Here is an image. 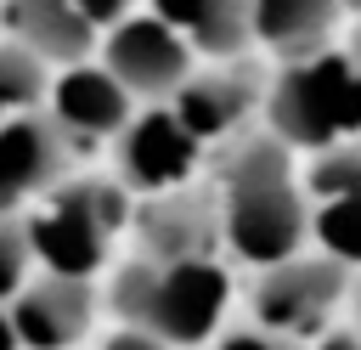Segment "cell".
<instances>
[{
  "mask_svg": "<svg viewBox=\"0 0 361 350\" xmlns=\"http://www.w3.org/2000/svg\"><path fill=\"white\" fill-rule=\"evenodd\" d=\"M231 299V277L214 260H180V265H158V260H124L107 282V305L124 327H147L164 344H203Z\"/></svg>",
  "mask_w": 361,
  "mask_h": 350,
  "instance_id": "6da1fadb",
  "label": "cell"
},
{
  "mask_svg": "<svg viewBox=\"0 0 361 350\" xmlns=\"http://www.w3.org/2000/svg\"><path fill=\"white\" fill-rule=\"evenodd\" d=\"M226 243L248 265H282L299 254L305 203L288 181V152L276 141H243L226 164V203H220Z\"/></svg>",
  "mask_w": 361,
  "mask_h": 350,
  "instance_id": "7a4b0ae2",
  "label": "cell"
},
{
  "mask_svg": "<svg viewBox=\"0 0 361 350\" xmlns=\"http://www.w3.org/2000/svg\"><path fill=\"white\" fill-rule=\"evenodd\" d=\"M130 220V198L118 181H62L23 226L34 260L56 277H96L113 231Z\"/></svg>",
  "mask_w": 361,
  "mask_h": 350,
  "instance_id": "3957f363",
  "label": "cell"
},
{
  "mask_svg": "<svg viewBox=\"0 0 361 350\" xmlns=\"http://www.w3.org/2000/svg\"><path fill=\"white\" fill-rule=\"evenodd\" d=\"M271 124L282 141H299V147H327L333 135L361 130V73H350V62L338 56L282 73L271 96Z\"/></svg>",
  "mask_w": 361,
  "mask_h": 350,
  "instance_id": "277c9868",
  "label": "cell"
},
{
  "mask_svg": "<svg viewBox=\"0 0 361 350\" xmlns=\"http://www.w3.org/2000/svg\"><path fill=\"white\" fill-rule=\"evenodd\" d=\"M73 158V135L51 119V113H23L0 124V220H17L23 203L51 198L68 175Z\"/></svg>",
  "mask_w": 361,
  "mask_h": 350,
  "instance_id": "5b68a950",
  "label": "cell"
},
{
  "mask_svg": "<svg viewBox=\"0 0 361 350\" xmlns=\"http://www.w3.org/2000/svg\"><path fill=\"white\" fill-rule=\"evenodd\" d=\"M344 294V265L333 260V254H322V260H282V265H271L265 277H259V288H254V316H259V333H276V339H288V333H310L327 310H333V299Z\"/></svg>",
  "mask_w": 361,
  "mask_h": 350,
  "instance_id": "8992f818",
  "label": "cell"
},
{
  "mask_svg": "<svg viewBox=\"0 0 361 350\" xmlns=\"http://www.w3.org/2000/svg\"><path fill=\"white\" fill-rule=\"evenodd\" d=\"M102 56H107V73L130 96H169V90H180L186 85V62H192L186 34H175L164 17H124L107 34Z\"/></svg>",
  "mask_w": 361,
  "mask_h": 350,
  "instance_id": "52a82bcc",
  "label": "cell"
},
{
  "mask_svg": "<svg viewBox=\"0 0 361 350\" xmlns=\"http://www.w3.org/2000/svg\"><path fill=\"white\" fill-rule=\"evenodd\" d=\"M96 305L102 299H96L90 277H56V271H45V277H34L6 305V316H11V327L23 339V350H73L90 333Z\"/></svg>",
  "mask_w": 361,
  "mask_h": 350,
  "instance_id": "ba28073f",
  "label": "cell"
},
{
  "mask_svg": "<svg viewBox=\"0 0 361 350\" xmlns=\"http://www.w3.org/2000/svg\"><path fill=\"white\" fill-rule=\"evenodd\" d=\"M192 158H197V135L164 107L130 119V130L118 135V181L147 198L180 192V181L192 175Z\"/></svg>",
  "mask_w": 361,
  "mask_h": 350,
  "instance_id": "9c48e42d",
  "label": "cell"
},
{
  "mask_svg": "<svg viewBox=\"0 0 361 350\" xmlns=\"http://www.w3.org/2000/svg\"><path fill=\"white\" fill-rule=\"evenodd\" d=\"M135 237H141V260L158 265H180V260H214V237H226L220 215L209 198L197 192H164L135 215Z\"/></svg>",
  "mask_w": 361,
  "mask_h": 350,
  "instance_id": "30bf717a",
  "label": "cell"
},
{
  "mask_svg": "<svg viewBox=\"0 0 361 350\" xmlns=\"http://www.w3.org/2000/svg\"><path fill=\"white\" fill-rule=\"evenodd\" d=\"M45 113L73 135H124L130 130V90L107 73V68H90V62H73L51 79V96H45Z\"/></svg>",
  "mask_w": 361,
  "mask_h": 350,
  "instance_id": "8fae6325",
  "label": "cell"
},
{
  "mask_svg": "<svg viewBox=\"0 0 361 350\" xmlns=\"http://www.w3.org/2000/svg\"><path fill=\"white\" fill-rule=\"evenodd\" d=\"M0 17H6V40L28 45L45 68L51 62L73 68L96 45V23L73 0H0Z\"/></svg>",
  "mask_w": 361,
  "mask_h": 350,
  "instance_id": "7c38bea8",
  "label": "cell"
},
{
  "mask_svg": "<svg viewBox=\"0 0 361 350\" xmlns=\"http://www.w3.org/2000/svg\"><path fill=\"white\" fill-rule=\"evenodd\" d=\"M152 17H164L175 34L197 40L203 51H237L254 28L248 0H152Z\"/></svg>",
  "mask_w": 361,
  "mask_h": 350,
  "instance_id": "4fadbf2b",
  "label": "cell"
},
{
  "mask_svg": "<svg viewBox=\"0 0 361 350\" xmlns=\"http://www.w3.org/2000/svg\"><path fill=\"white\" fill-rule=\"evenodd\" d=\"M243 107H248V79H226V73H214V79H186L180 96H175V119H180L197 141L231 130V124L243 119Z\"/></svg>",
  "mask_w": 361,
  "mask_h": 350,
  "instance_id": "5bb4252c",
  "label": "cell"
},
{
  "mask_svg": "<svg viewBox=\"0 0 361 350\" xmlns=\"http://www.w3.org/2000/svg\"><path fill=\"white\" fill-rule=\"evenodd\" d=\"M333 6L327 0H254V34L282 45V51H305L322 40Z\"/></svg>",
  "mask_w": 361,
  "mask_h": 350,
  "instance_id": "9a60e30c",
  "label": "cell"
},
{
  "mask_svg": "<svg viewBox=\"0 0 361 350\" xmlns=\"http://www.w3.org/2000/svg\"><path fill=\"white\" fill-rule=\"evenodd\" d=\"M45 96H51V68H45L28 45L0 40V124L34 113Z\"/></svg>",
  "mask_w": 361,
  "mask_h": 350,
  "instance_id": "2e32d148",
  "label": "cell"
},
{
  "mask_svg": "<svg viewBox=\"0 0 361 350\" xmlns=\"http://www.w3.org/2000/svg\"><path fill=\"white\" fill-rule=\"evenodd\" d=\"M316 237L338 265L361 260V198H327L316 215Z\"/></svg>",
  "mask_w": 361,
  "mask_h": 350,
  "instance_id": "e0dca14e",
  "label": "cell"
},
{
  "mask_svg": "<svg viewBox=\"0 0 361 350\" xmlns=\"http://www.w3.org/2000/svg\"><path fill=\"white\" fill-rule=\"evenodd\" d=\"M28 265H34V243L23 220H0V305H11L28 288Z\"/></svg>",
  "mask_w": 361,
  "mask_h": 350,
  "instance_id": "ac0fdd59",
  "label": "cell"
},
{
  "mask_svg": "<svg viewBox=\"0 0 361 350\" xmlns=\"http://www.w3.org/2000/svg\"><path fill=\"white\" fill-rule=\"evenodd\" d=\"M310 186L322 198H361V147H338L310 169Z\"/></svg>",
  "mask_w": 361,
  "mask_h": 350,
  "instance_id": "d6986e66",
  "label": "cell"
},
{
  "mask_svg": "<svg viewBox=\"0 0 361 350\" xmlns=\"http://www.w3.org/2000/svg\"><path fill=\"white\" fill-rule=\"evenodd\" d=\"M102 350H175V344H164V339L147 333V327H113V333L102 339Z\"/></svg>",
  "mask_w": 361,
  "mask_h": 350,
  "instance_id": "ffe728a7",
  "label": "cell"
},
{
  "mask_svg": "<svg viewBox=\"0 0 361 350\" xmlns=\"http://www.w3.org/2000/svg\"><path fill=\"white\" fill-rule=\"evenodd\" d=\"M73 6H79L96 28H118V23H124V11H130V0H73Z\"/></svg>",
  "mask_w": 361,
  "mask_h": 350,
  "instance_id": "44dd1931",
  "label": "cell"
},
{
  "mask_svg": "<svg viewBox=\"0 0 361 350\" xmlns=\"http://www.w3.org/2000/svg\"><path fill=\"white\" fill-rule=\"evenodd\" d=\"M214 350H293V344L276 339V333H231V339H220Z\"/></svg>",
  "mask_w": 361,
  "mask_h": 350,
  "instance_id": "7402d4cb",
  "label": "cell"
},
{
  "mask_svg": "<svg viewBox=\"0 0 361 350\" xmlns=\"http://www.w3.org/2000/svg\"><path fill=\"white\" fill-rule=\"evenodd\" d=\"M316 350H361V339H355V333H327Z\"/></svg>",
  "mask_w": 361,
  "mask_h": 350,
  "instance_id": "603a6c76",
  "label": "cell"
},
{
  "mask_svg": "<svg viewBox=\"0 0 361 350\" xmlns=\"http://www.w3.org/2000/svg\"><path fill=\"white\" fill-rule=\"evenodd\" d=\"M0 350H23V339H17V327H11L6 310H0Z\"/></svg>",
  "mask_w": 361,
  "mask_h": 350,
  "instance_id": "cb8c5ba5",
  "label": "cell"
},
{
  "mask_svg": "<svg viewBox=\"0 0 361 350\" xmlns=\"http://www.w3.org/2000/svg\"><path fill=\"white\" fill-rule=\"evenodd\" d=\"M350 6H361V0H350Z\"/></svg>",
  "mask_w": 361,
  "mask_h": 350,
  "instance_id": "d4e9b609",
  "label": "cell"
}]
</instances>
